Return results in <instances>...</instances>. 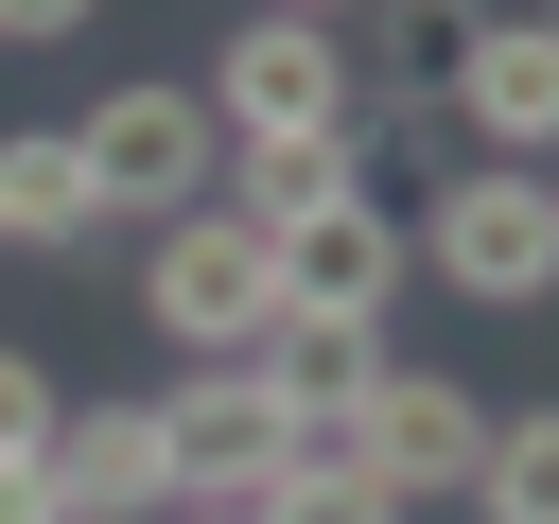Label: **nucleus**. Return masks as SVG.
Returning a JSON list of instances; mask_svg holds the SVG:
<instances>
[{"label":"nucleus","instance_id":"nucleus-1","mask_svg":"<svg viewBox=\"0 0 559 524\" xmlns=\"http://www.w3.org/2000/svg\"><path fill=\"white\" fill-rule=\"evenodd\" d=\"M402 245H419V279L472 297V314H542V297H559V175H524V157H454L437 210H402Z\"/></svg>","mask_w":559,"mask_h":524},{"label":"nucleus","instance_id":"nucleus-2","mask_svg":"<svg viewBox=\"0 0 559 524\" xmlns=\"http://www.w3.org/2000/svg\"><path fill=\"white\" fill-rule=\"evenodd\" d=\"M70 157H87V210H105V227H175V210L227 192V122H210L175 70H122V87L70 122Z\"/></svg>","mask_w":559,"mask_h":524},{"label":"nucleus","instance_id":"nucleus-3","mask_svg":"<svg viewBox=\"0 0 559 524\" xmlns=\"http://www.w3.org/2000/svg\"><path fill=\"white\" fill-rule=\"evenodd\" d=\"M140 332L192 349V367H245V349L280 332V245H262L245 210H175V227H140Z\"/></svg>","mask_w":559,"mask_h":524},{"label":"nucleus","instance_id":"nucleus-4","mask_svg":"<svg viewBox=\"0 0 559 524\" xmlns=\"http://www.w3.org/2000/svg\"><path fill=\"white\" fill-rule=\"evenodd\" d=\"M192 105H210L227 140H349V35H332V17H245V35L192 70Z\"/></svg>","mask_w":559,"mask_h":524},{"label":"nucleus","instance_id":"nucleus-5","mask_svg":"<svg viewBox=\"0 0 559 524\" xmlns=\"http://www.w3.org/2000/svg\"><path fill=\"white\" fill-rule=\"evenodd\" d=\"M157 454H175V507H262L297 472V419L262 367H175L157 384Z\"/></svg>","mask_w":559,"mask_h":524},{"label":"nucleus","instance_id":"nucleus-6","mask_svg":"<svg viewBox=\"0 0 559 524\" xmlns=\"http://www.w3.org/2000/svg\"><path fill=\"white\" fill-rule=\"evenodd\" d=\"M437 87H454L472 157H524V175H559V17H542V0H524V17H472Z\"/></svg>","mask_w":559,"mask_h":524},{"label":"nucleus","instance_id":"nucleus-7","mask_svg":"<svg viewBox=\"0 0 559 524\" xmlns=\"http://www.w3.org/2000/svg\"><path fill=\"white\" fill-rule=\"evenodd\" d=\"M349 454H367V489H402V507H419V489H472L489 402H472L454 367H402V349H384V384L349 402Z\"/></svg>","mask_w":559,"mask_h":524},{"label":"nucleus","instance_id":"nucleus-8","mask_svg":"<svg viewBox=\"0 0 559 524\" xmlns=\"http://www.w3.org/2000/svg\"><path fill=\"white\" fill-rule=\"evenodd\" d=\"M402 279H419L402 210H314V227H280V314H314V332H384Z\"/></svg>","mask_w":559,"mask_h":524},{"label":"nucleus","instance_id":"nucleus-9","mask_svg":"<svg viewBox=\"0 0 559 524\" xmlns=\"http://www.w3.org/2000/svg\"><path fill=\"white\" fill-rule=\"evenodd\" d=\"M52 507H70V524H175L157 402H70V419H52Z\"/></svg>","mask_w":559,"mask_h":524},{"label":"nucleus","instance_id":"nucleus-10","mask_svg":"<svg viewBox=\"0 0 559 524\" xmlns=\"http://www.w3.org/2000/svg\"><path fill=\"white\" fill-rule=\"evenodd\" d=\"M210 210H245V227L280 245V227H314V210H367V157H349V140H227V192H210Z\"/></svg>","mask_w":559,"mask_h":524},{"label":"nucleus","instance_id":"nucleus-11","mask_svg":"<svg viewBox=\"0 0 559 524\" xmlns=\"http://www.w3.org/2000/svg\"><path fill=\"white\" fill-rule=\"evenodd\" d=\"M245 367L280 384V419H349V402L384 384V332H314V314H280V332H262Z\"/></svg>","mask_w":559,"mask_h":524},{"label":"nucleus","instance_id":"nucleus-12","mask_svg":"<svg viewBox=\"0 0 559 524\" xmlns=\"http://www.w3.org/2000/svg\"><path fill=\"white\" fill-rule=\"evenodd\" d=\"M105 210H87V157H70V122H17L0 140V245H87Z\"/></svg>","mask_w":559,"mask_h":524},{"label":"nucleus","instance_id":"nucleus-13","mask_svg":"<svg viewBox=\"0 0 559 524\" xmlns=\"http://www.w3.org/2000/svg\"><path fill=\"white\" fill-rule=\"evenodd\" d=\"M472 507H489V524H559V402H489Z\"/></svg>","mask_w":559,"mask_h":524},{"label":"nucleus","instance_id":"nucleus-14","mask_svg":"<svg viewBox=\"0 0 559 524\" xmlns=\"http://www.w3.org/2000/svg\"><path fill=\"white\" fill-rule=\"evenodd\" d=\"M52 419H70L52 349H17V332H0V454H52Z\"/></svg>","mask_w":559,"mask_h":524},{"label":"nucleus","instance_id":"nucleus-15","mask_svg":"<svg viewBox=\"0 0 559 524\" xmlns=\"http://www.w3.org/2000/svg\"><path fill=\"white\" fill-rule=\"evenodd\" d=\"M262 524H419V507L367 489V472H297V489H262Z\"/></svg>","mask_w":559,"mask_h":524},{"label":"nucleus","instance_id":"nucleus-16","mask_svg":"<svg viewBox=\"0 0 559 524\" xmlns=\"http://www.w3.org/2000/svg\"><path fill=\"white\" fill-rule=\"evenodd\" d=\"M0 524H70L52 507V454H0Z\"/></svg>","mask_w":559,"mask_h":524},{"label":"nucleus","instance_id":"nucleus-17","mask_svg":"<svg viewBox=\"0 0 559 524\" xmlns=\"http://www.w3.org/2000/svg\"><path fill=\"white\" fill-rule=\"evenodd\" d=\"M87 17H105V0H0V35H17V52H52V35H87Z\"/></svg>","mask_w":559,"mask_h":524},{"label":"nucleus","instance_id":"nucleus-18","mask_svg":"<svg viewBox=\"0 0 559 524\" xmlns=\"http://www.w3.org/2000/svg\"><path fill=\"white\" fill-rule=\"evenodd\" d=\"M245 17H332V35H349V17H367V0H245Z\"/></svg>","mask_w":559,"mask_h":524},{"label":"nucleus","instance_id":"nucleus-19","mask_svg":"<svg viewBox=\"0 0 559 524\" xmlns=\"http://www.w3.org/2000/svg\"><path fill=\"white\" fill-rule=\"evenodd\" d=\"M175 524H262V507H175Z\"/></svg>","mask_w":559,"mask_h":524},{"label":"nucleus","instance_id":"nucleus-20","mask_svg":"<svg viewBox=\"0 0 559 524\" xmlns=\"http://www.w3.org/2000/svg\"><path fill=\"white\" fill-rule=\"evenodd\" d=\"M419 17H454V0H419Z\"/></svg>","mask_w":559,"mask_h":524},{"label":"nucleus","instance_id":"nucleus-21","mask_svg":"<svg viewBox=\"0 0 559 524\" xmlns=\"http://www.w3.org/2000/svg\"><path fill=\"white\" fill-rule=\"evenodd\" d=\"M542 17H559V0H542Z\"/></svg>","mask_w":559,"mask_h":524}]
</instances>
